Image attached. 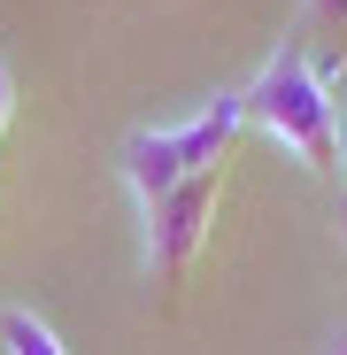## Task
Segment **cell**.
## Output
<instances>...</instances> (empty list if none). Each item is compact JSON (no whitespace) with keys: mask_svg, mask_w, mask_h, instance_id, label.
I'll return each mask as SVG.
<instances>
[{"mask_svg":"<svg viewBox=\"0 0 347 355\" xmlns=\"http://www.w3.org/2000/svg\"><path fill=\"white\" fill-rule=\"evenodd\" d=\"M240 101H247V124L270 147L301 155L309 170L339 162V101H332V78L309 62V46H278Z\"/></svg>","mask_w":347,"mask_h":355,"instance_id":"1","label":"cell"},{"mask_svg":"<svg viewBox=\"0 0 347 355\" xmlns=\"http://www.w3.org/2000/svg\"><path fill=\"white\" fill-rule=\"evenodd\" d=\"M240 132H247V101H240V93H216L201 116H186V124L124 132V186H132V201L154 209V201H170L178 186L224 170V155H231Z\"/></svg>","mask_w":347,"mask_h":355,"instance_id":"2","label":"cell"},{"mask_svg":"<svg viewBox=\"0 0 347 355\" xmlns=\"http://www.w3.org/2000/svg\"><path fill=\"white\" fill-rule=\"evenodd\" d=\"M216 193H224V170L178 186V193L154 201V209H139V224H147V232H139V263H147V278H178V270L201 255L208 224H216Z\"/></svg>","mask_w":347,"mask_h":355,"instance_id":"3","label":"cell"},{"mask_svg":"<svg viewBox=\"0 0 347 355\" xmlns=\"http://www.w3.org/2000/svg\"><path fill=\"white\" fill-rule=\"evenodd\" d=\"M0 347H8V355H70V347H62V332H54L39 309H24V302L0 309Z\"/></svg>","mask_w":347,"mask_h":355,"instance_id":"4","label":"cell"},{"mask_svg":"<svg viewBox=\"0 0 347 355\" xmlns=\"http://www.w3.org/2000/svg\"><path fill=\"white\" fill-rule=\"evenodd\" d=\"M16 124V70H8V54H0V139H8Z\"/></svg>","mask_w":347,"mask_h":355,"instance_id":"5","label":"cell"},{"mask_svg":"<svg viewBox=\"0 0 347 355\" xmlns=\"http://www.w3.org/2000/svg\"><path fill=\"white\" fill-rule=\"evenodd\" d=\"M309 24H347V0H301Z\"/></svg>","mask_w":347,"mask_h":355,"instance_id":"6","label":"cell"},{"mask_svg":"<svg viewBox=\"0 0 347 355\" xmlns=\"http://www.w3.org/2000/svg\"><path fill=\"white\" fill-rule=\"evenodd\" d=\"M332 240H339V248H347V193H339V201H332Z\"/></svg>","mask_w":347,"mask_h":355,"instance_id":"7","label":"cell"},{"mask_svg":"<svg viewBox=\"0 0 347 355\" xmlns=\"http://www.w3.org/2000/svg\"><path fill=\"white\" fill-rule=\"evenodd\" d=\"M317 355H347V324H332V332H324V347H317Z\"/></svg>","mask_w":347,"mask_h":355,"instance_id":"8","label":"cell"},{"mask_svg":"<svg viewBox=\"0 0 347 355\" xmlns=\"http://www.w3.org/2000/svg\"><path fill=\"white\" fill-rule=\"evenodd\" d=\"M339 178H347V108H339V162H332Z\"/></svg>","mask_w":347,"mask_h":355,"instance_id":"9","label":"cell"}]
</instances>
